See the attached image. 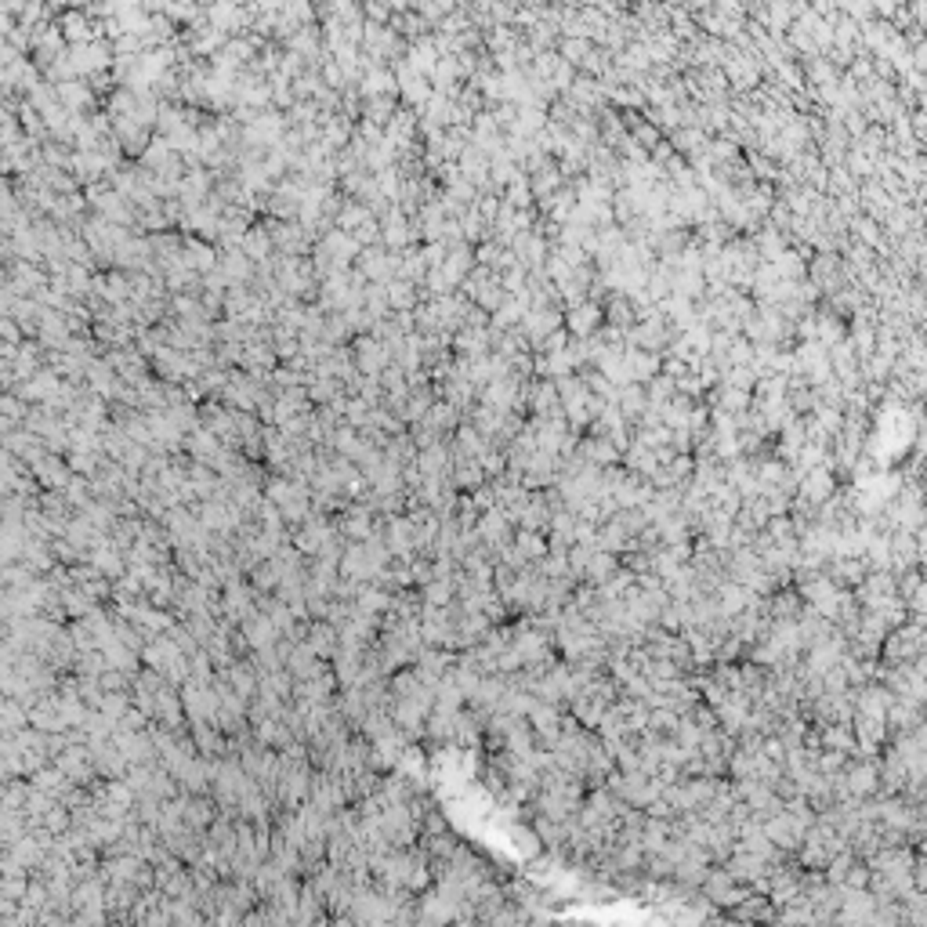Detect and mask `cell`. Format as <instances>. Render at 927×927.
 I'll list each match as a JSON object with an SVG mask.
<instances>
[{
    "label": "cell",
    "instance_id": "obj_6",
    "mask_svg": "<svg viewBox=\"0 0 927 927\" xmlns=\"http://www.w3.org/2000/svg\"><path fill=\"white\" fill-rule=\"evenodd\" d=\"M66 33L77 40V44H84V37H91V26H87V19L84 15H66Z\"/></svg>",
    "mask_w": 927,
    "mask_h": 927
},
{
    "label": "cell",
    "instance_id": "obj_5",
    "mask_svg": "<svg viewBox=\"0 0 927 927\" xmlns=\"http://www.w3.org/2000/svg\"><path fill=\"white\" fill-rule=\"evenodd\" d=\"M388 305L399 308V312H406V308L413 305V283H410V280H406V283H392V287H388Z\"/></svg>",
    "mask_w": 927,
    "mask_h": 927
},
{
    "label": "cell",
    "instance_id": "obj_2",
    "mask_svg": "<svg viewBox=\"0 0 927 927\" xmlns=\"http://www.w3.org/2000/svg\"><path fill=\"white\" fill-rule=\"evenodd\" d=\"M392 272H399V261L388 250H362V276L385 283Z\"/></svg>",
    "mask_w": 927,
    "mask_h": 927
},
{
    "label": "cell",
    "instance_id": "obj_4",
    "mask_svg": "<svg viewBox=\"0 0 927 927\" xmlns=\"http://www.w3.org/2000/svg\"><path fill=\"white\" fill-rule=\"evenodd\" d=\"M54 91H59V102L69 109V113H80V109H87V105H91V91H87V87H80V84H59Z\"/></svg>",
    "mask_w": 927,
    "mask_h": 927
},
{
    "label": "cell",
    "instance_id": "obj_1",
    "mask_svg": "<svg viewBox=\"0 0 927 927\" xmlns=\"http://www.w3.org/2000/svg\"><path fill=\"white\" fill-rule=\"evenodd\" d=\"M385 362H388V345L380 341V337H362V341L355 345V366H359L366 377H380Z\"/></svg>",
    "mask_w": 927,
    "mask_h": 927
},
{
    "label": "cell",
    "instance_id": "obj_3",
    "mask_svg": "<svg viewBox=\"0 0 927 927\" xmlns=\"http://www.w3.org/2000/svg\"><path fill=\"white\" fill-rule=\"evenodd\" d=\"M272 232H264V229H250L247 236H243V243H240V250L250 257V261H268V250H272Z\"/></svg>",
    "mask_w": 927,
    "mask_h": 927
}]
</instances>
